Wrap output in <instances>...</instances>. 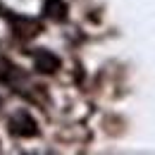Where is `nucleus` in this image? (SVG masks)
<instances>
[{"label":"nucleus","instance_id":"20e7f679","mask_svg":"<svg viewBox=\"0 0 155 155\" xmlns=\"http://www.w3.org/2000/svg\"><path fill=\"white\" fill-rule=\"evenodd\" d=\"M43 15L50 17V19H55V21H62L67 17V5H64V0H45V2H43Z\"/></svg>","mask_w":155,"mask_h":155},{"label":"nucleus","instance_id":"f03ea898","mask_svg":"<svg viewBox=\"0 0 155 155\" xmlns=\"http://www.w3.org/2000/svg\"><path fill=\"white\" fill-rule=\"evenodd\" d=\"M34 67L41 74H53L60 69V58L53 55L50 50H36L34 53Z\"/></svg>","mask_w":155,"mask_h":155},{"label":"nucleus","instance_id":"f257e3e1","mask_svg":"<svg viewBox=\"0 0 155 155\" xmlns=\"http://www.w3.org/2000/svg\"><path fill=\"white\" fill-rule=\"evenodd\" d=\"M10 131L15 136H36L38 134V127H36L34 117L29 115L26 110H19V112H15L12 119H10Z\"/></svg>","mask_w":155,"mask_h":155},{"label":"nucleus","instance_id":"7ed1b4c3","mask_svg":"<svg viewBox=\"0 0 155 155\" xmlns=\"http://www.w3.org/2000/svg\"><path fill=\"white\" fill-rule=\"evenodd\" d=\"M38 31H41L38 21L24 19V17H17V19H15V34H17L19 38H34Z\"/></svg>","mask_w":155,"mask_h":155}]
</instances>
